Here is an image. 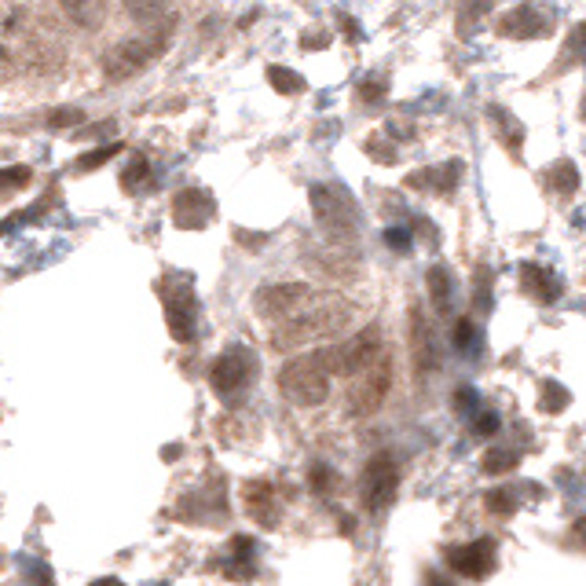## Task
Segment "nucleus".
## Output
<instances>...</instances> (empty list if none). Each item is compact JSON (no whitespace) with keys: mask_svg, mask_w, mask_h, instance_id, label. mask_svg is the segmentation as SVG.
Returning a JSON list of instances; mask_svg holds the SVG:
<instances>
[{"mask_svg":"<svg viewBox=\"0 0 586 586\" xmlns=\"http://www.w3.org/2000/svg\"><path fill=\"white\" fill-rule=\"evenodd\" d=\"M484 506H488L491 513H499V517H506V513L517 510V495L513 491H488L484 495Z\"/></svg>","mask_w":586,"mask_h":586,"instance_id":"4be33fe9","label":"nucleus"},{"mask_svg":"<svg viewBox=\"0 0 586 586\" xmlns=\"http://www.w3.org/2000/svg\"><path fill=\"white\" fill-rule=\"evenodd\" d=\"M396 488H400V466L396 459H392L389 451L374 454L367 462V469H363L359 477V495H363V506L370 513L386 510L392 499H396Z\"/></svg>","mask_w":586,"mask_h":586,"instance_id":"20e7f679","label":"nucleus"},{"mask_svg":"<svg viewBox=\"0 0 586 586\" xmlns=\"http://www.w3.org/2000/svg\"><path fill=\"white\" fill-rule=\"evenodd\" d=\"M480 466H484V473H506V469L517 466V451H510V448H491V451H484Z\"/></svg>","mask_w":586,"mask_h":586,"instance_id":"6ab92c4d","label":"nucleus"},{"mask_svg":"<svg viewBox=\"0 0 586 586\" xmlns=\"http://www.w3.org/2000/svg\"><path fill=\"white\" fill-rule=\"evenodd\" d=\"M268 81L276 85V93H282V96H293V93H301V88H305V77L293 74V70H286V66H268Z\"/></svg>","mask_w":586,"mask_h":586,"instance_id":"f3484780","label":"nucleus"},{"mask_svg":"<svg viewBox=\"0 0 586 586\" xmlns=\"http://www.w3.org/2000/svg\"><path fill=\"white\" fill-rule=\"evenodd\" d=\"M26 184H29L26 166H15V169H4V173H0V191H15V187H26Z\"/></svg>","mask_w":586,"mask_h":586,"instance_id":"a878e982","label":"nucleus"},{"mask_svg":"<svg viewBox=\"0 0 586 586\" xmlns=\"http://www.w3.org/2000/svg\"><path fill=\"white\" fill-rule=\"evenodd\" d=\"M411 319H414V322H411V338H414V370L426 374V370L432 367V363H437V359H432V338L426 333V322H422L418 312H414Z\"/></svg>","mask_w":586,"mask_h":586,"instance_id":"4468645a","label":"nucleus"},{"mask_svg":"<svg viewBox=\"0 0 586 586\" xmlns=\"http://www.w3.org/2000/svg\"><path fill=\"white\" fill-rule=\"evenodd\" d=\"M88 586H125V583L114 579V575H107V579H96V583H88Z\"/></svg>","mask_w":586,"mask_h":586,"instance_id":"72a5a7b5","label":"nucleus"},{"mask_svg":"<svg viewBox=\"0 0 586 586\" xmlns=\"http://www.w3.org/2000/svg\"><path fill=\"white\" fill-rule=\"evenodd\" d=\"M389 386H392V370H389V363H381V367H374V370H367V374H359L356 389H352V396H349L352 414H370V411H378V407H381V400H386Z\"/></svg>","mask_w":586,"mask_h":586,"instance_id":"9d476101","label":"nucleus"},{"mask_svg":"<svg viewBox=\"0 0 586 586\" xmlns=\"http://www.w3.org/2000/svg\"><path fill=\"white\" fill-rule=\"evenodd\" d=\"M575 535H579V539L586 542V517H583V521H575Z\"/></svg>","mask_w":586,"mask_h":586,"instance_id":"f704fd0d","label":"nucleus"},{"mask_svg":"<svg viewBox=\"0 0 586 586\" xmlns=\"http://www.w3.org/2000/svg\"><path fill=\"white\" fill-rule=\"evenodd\" d=\"M569 407V389H561L558 381H547V389H542V411H564Z\"/></svg>","mask_w":586,"mask_h":586,"instance_id":"5701e85b","label":"nucleus"},{"mask_svg":"<svg viewBox=\"0 0 586 586\" xmlns=\"http://www.w3.org/2000/svg\"><path fill=\"white\" fill-rule=\"evenodd\" d=\"M121 150V144H103V147H93V150H85L77 161H74V169H81V173H93V169L99 166H107L110 158H114Z\"/></svg>","mask_w":586,"mask_h":586,"instance_id":"a211bd4d","label":"nucleus"},{"mask_svg":"<svg viewBox=\"0 0 586 586\" xmlns=\"http://www.w3.org/2000/svg\"><path fill=\"white\" fill-rule=\"evenodd\" d=\"M454 407H459V411H473V407H477V392H473V389H459V392H454Z\"/></svg>","mask_w":586,"mask_h":586,"instance_id":"7c9ffc66","label":"nucleus"},{"mask_svg":"<svg viewBox=\"0 0 586 586\" xmlns=\"http://www.w3.org/2000/svg\"><path fill=\"white\" fill-rule=\"evenodd\" d=\"M451 338H454V345H459V349H473V338H477V330H473V322L469 319H459V322H454V333H451Z\"/></svg>","mask_w":586,"mask_h":586,"instance_id":"cd10ccee","label":"nucleus"},{"mask_svg":"<svg viewBox=\"0 0 586 586\" xmlns=\"http://www.w3.org/2000/svg\"><path fill=\"white\" fill-rule=\"evenodd\" d=\"M330 359H327V349L319 352H308V356H297L290 359L286 367L279 370V389L282 396L297 407H316L330 396Z\"/></svg>","mask_w":586,"mask_h":586,"instance_id":"f257e3e1","label":"nucleus"},{"mask_svg":"<svg viewBox=\"0 0 586 586\" xmlns=\"http://www.w3.org/2000/svg\"><path fill=\"white\" fill-rule=\"evenodd\" d=\"M121 184H125V191H147L150 184H155V173H150V161L144 155H136L133 161H129V169L121 173Z\"/></svg>","mask_w":586,"mask_h":586,"instance_id":"2eb2a0df","label":"nucleus"},{"mask_svg":"<svg viewBox=\"0 0 586 586\" xmlns=\"http://www.w3.org/2000/svg\"><path fill=\"white\" fill-rule=\"evenodd\" d=\"M359 93H363V99H370V103H378V99L381 96H386V85H381V81L378 77H367V81H363V88H359Z\"/></svg>","mask_w":586,"mask_h":586,"instance_id":"c756f323","label":"nucleus"},{"mask_svg":"<svg viewBox=\"0 0 586 586\" xmlns=\"http://www.w3.org/2000/svg\"><path fill=\"white\" fill-rule=\"evenodd\" d=\"M448 564L459 575L484 579V575L495 569V542L491 539H477V542H466V547H451L448 550Z\"/></svg>","mask_w":586,"mask_h":586,"instance_id":"9b49d317","label":"nucleus"},{"mask_svg":"<svg viewBox=\"0 0 586 586\" xmlns=\"http://www.w3.org/2000/svg\"><path fill=\"white\" fill-rule=\"evenodd\" d=\"M308 301V286H301V282H282V286H265L257 293V312L268 319H282L286 322L290 316H297V308Z\"/></svg>","mask_w":586,"mask_h":586,"instance_id":"0eeeda50","label":"nucleus"},{"mask_svg":"<svg viewBox=\"0 0 586 586\" xmlns=\"http://www.w3.org/2000/svg\"><path fill=\"white\" fill-rule=\"evenodd\" d=\"M161 305H166V319H169V333L176 341H195V322H198V297L191 290V279L169 276L161 282Z\"/></svg>","mask_w":586,"mask_h":586,"instance_id":"f03ea898","label":"nucleus"},{"mask_svg":"<svg viewBox=\"0 0 586 586\" xmlns=\"http://www.w3.org/2000/svg\"><path fill=\"white\" fill-rule=\"evenodd\" d=\"M66 15L70 19H77V26H85V29H93V26H99V19L107 15V4H66Z\"/></svg>","mask_w":586,"mask_h":586,"instance_id":"aec40b11","label":"nucleus"},{"mask_svg":"<svg viewBox=\"0 0 586 586\" xmlns=\"http://www.w3.org/2000/svg\"><path fill=\"white\" fill-rule=\"evenodd\" d=\"M308 480H312V488H316L319 495H327L338 477H333V469H330V466H322V462H316V466L308 469Z\"/></svg>","mask_w":586,"mask_h":586,"instance_id":"393cba45","label":"nucleus"},{"mask_svg":"<svg viewBox=\"0 0 586 586\" xmlns=\"http://www.w3.org/2000/svg\"><path fill=\"white\" fill-rule=\"evenodd\" d=\"M547 180H550V187H558V191L569 195V191H575V184H579V173H575L572 161H558V166L547 173Z\"/></svg>","mask_w":586,"mask_h":586,"instance_id":"412c9836","label":"nucleus"},{"mask_svg":"<svg viewBox=\"0 0 586 586\" xmlns=\"http://www.w3.org/2000/svg\"><path fill=\"white\" fill-rule=\"evenodd\" d=\"M217 213V202L209 191H198V187H191V191H180V195L173 198V220L184 231H198V228H206L209 220H213Z\"/></svg>","mask_w":586,"mask_h":586,"instance_id":"6e6552de","label":"nucleus"},{"mask_svg":"<svg viewBox=\"0 0 586 586\" xmlns=\"http://www.w3.org/2000/svg\"><path fill=\"white\" fill-rule=\"evenodd\" d=\"M246 510H249V517H254L257 524H265V528H276V521H279L276 488H271L268 480H249L246 484Z\"/></svg>","mask_w":586,"mask_h":586,"instance_id":"f8f14e48","label":"nucleus"},{"mask_svg":"<svg viewBox=\"0 0 586 586\" xmlns=\"http://www.w3.org/2000/svg\"><path fill=\"white\" fill-rule=\"evenodd\" d=\"M257 374V359L246 345H231L224 356H217L213 370H209V386L220 400H235L249 389Z\"/></svg>","mask_w":586,"mask_h":586,"instance_id":"7ed1b4c3","label":"nucleus"},{"mask_svg":"<svg viewBox=\"0 0 586 586\" xmlns=\"http://www.w3.org/2000/svg\"><path fill=\"white\" fill-rule=\"evenodd\" d=\"M386 242L392 249H411V231L407 228H389L386 231Z\"/></svg>","mask_w":586,"mask_h":586,"instance_id":"c85d7f7f","label":"nucleus"},{"mask_svg":"<svg viewBox=\"0 0 586 586\" xmlns=\"http://www.w3.org/2000/svg\"><path fill=\"white\" fill-rule=\"evenodd\" d=\"M166 48V40H155V37H136V40H121L110 52L103 56V74L107 81H125L139 74L150 59H158V52Z\"/></svg>","mask_w":586,"mask_h":586,"instance_id":"39448f33","label":"nucleus"},{"mask_svg":"<svg viewBox=\"0 0 586 586\" xmlns=\"http://www.w3.org/2000/svg\"><path fill=\"white\" fill-rule=\"evenodd\" d=\"M426 586H451V583L443 579V575H437V572H432V575H426Z\"/></svg>","mask_w":586,"mask_h":586,"instance_id":"473e14b6","label":"nucleus"},{"mask_svg":"<svg viewBox=\"0 0 586 586\" xmlns=\"http://www.w3.org/2000/svg\"><path fill=\"white\" fill-rule=\"evenodd\" d=\"M85 121V114H81L77 107H63V110H56L52 118H48V125L52 129H70V125H81Z\"/></svg>","mask_w":586,"mask_h":586,"instance_id":"bb28decb","label":"nucleus"},{"mask_svg":"<svg viewBox=\"0 0 586 586\" xmlns=\"http://www.w3.org/2000/svg\"><path fill=\"white\" fill-rule=\"evenodd\" d=\"M327 359H330V370L333 374H367L370 363L378 359V330H363L356 338H349L345 345L338 349H327Z\"/></svg>","mask_w":586,"mask_h":586,"instance_id":"423d86ee","label":"nucleus"},{"mask_svg":"<svg viewBox=\"0 0 586 586\" xmlns=\"http://www.w3.org/2000/svg\"><path fill=\"white\" fill-rule=\"evenodd\" d=\"M26 579L29 586H56V575L45 561H26Z\"/></svg>","mask_w":586,"mask_h":586,"instance_id":"b1692460","label":"nucleus"},{"mask_svg":"<svg viewBox=\"0 0 586 586\" xmlns=\"http://www.w3.org/2000/svg\"><path fill=\"white\" fill-rule=\"evenodd\" d=\"M426 282H429V293H432V301H437V308H440V312H448V308H451V290H454L451 271L443 268V265L429 268Z\"/></svg>","mask_w":586,"mask_h":586,"instance_id":"dca6fc26","label":"nucleus"},{"mask_svg":"<svg viewBox=\"0 0 586 586\" xmlns=\"http://www.w3.org/2000/svg\"><path fill=\"white\" fill-rule=\"evenodd\" d=\"M495 429H499V414L484 411L480 418H477V432H484V437H488V432H495Z\"/></svg>","mask_w":586,"mask_h":586,"instance_id":"2f4dec72","label":"nucleus"},{"mask_svg":"<svg viewBox=\"0 0 586 586\" xmlns=\"http://www.w3.org/2000/svg\"><path fill=\"white\" fill-rule=\"evenodd\" d=\"M312 209H316L322 228H349L352 220H356V209H352L345 191L327 187V184L312 187Z\"/></svg>","mask_w":586,"mask_h":586,"instance_id":"1a4fd4ad","label":"nucleus"},{"mask_svg":"<svg viewBox=\"0 0 586 586\" xmlns=\"http://www.w3.org/2000/svg\"><path fill=\"white\" fill-rule=\"evenodd\" d=\"M521 282H524V290H528L532 297L547 301V305H553V301H558V279L547 276V268H539V265H521Z\"/></svg>","mask_w":586,"mask_h":586,"instance_id":"ddd939ff","label":"nucleus"}]
</instances>
